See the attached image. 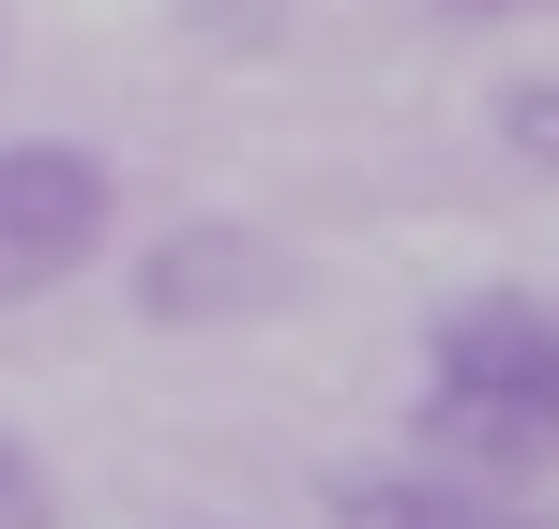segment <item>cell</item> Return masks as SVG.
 <instances>
[{"mask_svg": "<svg viewBox=\"0 0 559 529\" xmlns=\"http://www.w3.org/2000/svg\"><path fill=\"white\" fill-rule=\"evenodd\" d=\"M439 15H530V0H439Z\"/></svg>", "mask_w": 559, "mask_h": 529, "instance_id": "cell-7", "label": "cell"}, {"mask_svg": "<svg viewBox=\"0 0 559 529\" xmlns=\"http://www.w3.org/2000/svg\"><path fill=\"white\" fill-rule=\"evenodd\" d=\"M408 454H439V469L499 484V499L559 484V303H530V287H454V303L424 318Z\"/></svg>", "mask_w": 559, "mask_h": 529, "instance_id": "cell-1", "label": "cell"}, {"mask_svg": "<svg viewBox=\"0 0 559 529\" xmlns=\"http://www.w3.org/2000/svg\"><path fill=\"white\" fill-rule=\"evenodd\" d=\"M499 121H514V137H530V152H559V91H514V106H499Z\"/></svg>", "mask_w": 559, "mask_h": 529, "instance_id": "cell-6", "label": "cell"}, {"mask_svg": "<svg viewBox=\"0 0 559 529\" xmlns=\"http://www.w3.org/2000/svg\"><path fill=\"white\" fill-rule=\"evenodd\" d=\"M121 243V167L92 137H0V303H46Z\"/></svg>", "mask_w": 559, "mask_h": 529, "instance_id": "cell-2", "label": "cell"}, {"mask_svg": "<svg viewBox=\"0 0 559 529\" xmlns=\"http://www.w3.org/2000/svg\"><path fill=\"white\" fill-rule=\"evenodd\" d=\"M0 529H61V469L0 424Z\"/></svg>", "mask_w": 559, "mask_h": 529, "instance_id": "cell-5", "label": "cell"}, {"mask_svg": "<svg viewBox=\"0 0 559 529\" xmlns=\"http://www.w3.org/2000/svg\"><path fill=\"white\" fill-rule=\"evenodd\" d=\"M302 303V258L242 212H182L136 243V318L152 333H242V318H287Z\"/></svg>", "mask_w": 559, "mask_h": 529, "instance_id": "cell-3", "label": "cell"}, {"mask_svg": "<svg viewBox=\"0 0 559 529\" xmlns=\"http://www.w3.org/2000/svg\"><path fill=\"white\" fill-rule=\"evenodd\" d=\"M318 515H333V529H514L530 499L468 484V469H439V454H393V469H333Z\"/></svg>", "mask_w": 559, "mask_h": 529, "instance_id": "cell-4", "label": "cell"}, {"mask_svg": "<svg viewBox=\"0 0 559 529\" xmlns=\"http://www.w3.org/2000/svg\"><path fill=\"white\" fill-rule=\"evenodd\" d=\"M514 529H559V515H514Z\"/></svg>", "mask_w": 559, "mask_h": 529, "instance_id": "cell-8", "label": "cell"}]
</instances>
